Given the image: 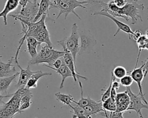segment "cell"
<instances>
[{"instance_id":"obj_10","label":"cell","mask_w":148,"mask_h":118,"mask_svg":"<svg viewBox=\"0 0 148 118\" xmlns=\"http://www.w3.org/2000/svg\"><path fill=\"white\" fill-rule=\"evenodd\" d=\"M92 15H94V16H97V15L103 16L107 17L109 18L110 19H111L117 26V31L114 34V35H113L114 36H116L120 31H123V32H125L126 34H128V38H129L130 39H131V36L133 34L134 31H132V30L131 29L130 26H128L127 24L119 21V20L116 19V17L112 16L111 15H110L109 13H108L106 12H105L104 10H101L100 11L95 12L92 14Z\"/></svg>"},{"instance_id":"obj_42","label":"cell","mask_w":148,"mask_h":118,"mask_svg":"<svg viewBox=\"0 0 148 118\" xmlns=\"http://www.w3.org/2000/svg\"><path fill=\"white\" fill-rule=\"evenodd\" d=\"M31 1H32V2H38V1H39V0H30Z\"/></svg>"},{"instance_id":"obj_19","label":"cell","mask_w":148,"mask_h":118,"mask_svg":"<svg viewBox=\"0 0 148 118\" xmlns=\"http://www.w3.org/2000/svg\"><path fill=\"white\" fill-rule=\"evenodd\" d=\"M34 38L40 43H45L47 45L53 46L50 40V36L46 25H45L35 35Z\"/></svg>"},{"instance_id":"obj_44","label":"cell","mask_w":148,"mask_h":118,"mask_svg":"<svg viewBox=\"0 0 148 118\" xmlns=\"http://www.w3.org/2000/svg\"><path fill=\"white\" fill-rule=\"evenodd\" d=\"M2 56H0V58H2Z\"/></svg>"},{"instance_id":"obj_11","label":"cell","mask_w":148,"mask_h":118,"mask_svg":"<svg viewBox=\"0 0 148 118\" xmlns=\"http://www.w3.org/2000/svg\"><path fill=\"white\" fill-rule=\"evenodd\" d=\"M83 108L89 118L99 116L104 117L105 110L103 109L102 102L101 101L97 102L92 99L91 102Z\"/></svg>"},{"instance_id":"obj_24","label":"cell","mask_w":148,"mask_h":118,"mask_svg":"<svg viewBox=\"0 0 148 118\" xmlns=\"http://www.w3.org/2000/svg\"><path fill=\"white\" fill-rule=\"evenodd\" d=\"M55 96L56 97V99L64 104V105L69 106L73 101V97L71 94H66L61 93H57L55 94Z\"/></svg>"},{"instance_id":"obj_29","label":"cell","mask_w":148,"mask_h":118,"mask_svg":"<svg viewBox=\"0 0 148 118\" xmlns=\"http://www.w3.org/2000/svg\"><path fill=\"white\" fill-rule=\"evenodd\" d=\"M123 113L124 112H108L106 110L105 112L104 117L106 118H124Z\"/></svg>"},{"instance_id":"obj_7","label":"cell","mask_w":148,"mask_h":118,"mask_svg":"<svg viewBox=\"0 0 148 118\" xmlns=\"http://www.w3.org/2000/svg\"><path fill=\"white\" fill-rule=\"evenodd\" d=\"M126 91L130 98L129 105L127 110H134L136 113V115L140 118H143L141 110L142 109H148V105L145 103L139 94H134L131 90L130 87H126Z\"/></svg>"},{"instance_id":"obj_34","label":"cell","mask_w":148,"mask_h":118,"mask_svg":"<svg viewBox=\"0 0 148 118\" xmlns=\"http://www.w3.org/2000/svg\"><path fill=\"white\" fill-rule=\"evenodd\" d=\"M32 104V102L31 101H28V102H24L23 104H20V106H19V111L21 113V112H23L25 109L29 108L31 106Z\"/></svg>"},{"instance_id":"obj_8","label":"cell","mask_w":148,"mask_h":118,"mask_svg":"<svg viewBox=\"0 0 148 118\" xmlns=\"http://www.w3.org/2000/svg\"><path fill=\"white\" fill-rule=\"evenodd\" d=\"M88 32L89 31L85 30H81L80 32L79 31L81 43L78 54L90 53L97 43L94 36L91 33H88Z\"/></svg>"},{"instance_id":"obj_39","label":"cell","mask_w":148,"mask_h":118,"mask_svg":"<svg viewBox=\"0 0 148 118\" xmlns=\"http://www.w3.org/2000/svg\"><path fill=\"white\" fill-rule=\"evenodd\" d=\"M12 96V94H7L6 95H2L0 92V106H2L5 102L3 101V99L5 98H10Z\"/></svg>"},{"instance_id":"obj_40","label":"cell","mask_w":148,"mask_h":118,"mask_svg":"<svg viewBox=\"0 0 148 118\" xmlns=\"http://www.w3.org/2000/svg\"><path fill=\"white\" fill-rule=\"evenodd\" d=\"M117 90L116 89H114V88H113L112 87V89H111V91H110V97L114 99H115V98H116V94H117Z\"/></svg>"},{"instance_id":"obj_27","label":"cell","mask_w":148,"mask_h":118,"mask_svg":"<svg viewBox=\"0 0 148 118\" xmlns=\"http://www.w3.org/2000/svg\"><path fill=\"white\" fill-rule=\"evenodd\" d=\"M112 73L113 76L117 79H120L127 75L128 72L127 69L122 66H117L112 70Z\"/></svg>"},{"instance_id":"obj_25","label":"cell","mask_w":148,"mask_h":118,"mask_svg":"<svg viewBox=\"0 0 148 118\" xmlns=\"http://www.w3.org/2000/svg\"><path fill=\"white\" fill-rule=\"evenodd\" d=\"M102 107L104 110L108 112H113L116 110V105L115 99L110 97L107 99L102 102Z\"/></svg>"},{"instance_id":"obj_18","label":"cell","mask_w":148,"mask_h":118,"mask_svg":"<svg viewBox=\"0 0 148 118\" xmlns=\"http://www.w3.org/2000/svg\"><path fill=\"white\" fill-rule=\"evenodd\" d=\"M44 65L50 68V69L54 70L56 72V73H58L60 75H61L62 76V80H61V82L60 86V89H61L62 88L64 87V84L65 82V80L66 78H68V77H72L73 78V75H72L71 71L68 68V67L66 65L65 62H64V64L60 68H58L57 69H55L53 67L49 66L47 65Z\"/></svg>"},{"instance_id":"obj_31","label":"cell","mask_w":148,"mask_h":118,"mask_svg":"<svg viewBox=\"0 0 148 118\" xmlns=\"http://www.w3.org/2000/svg\"><path fill=\"white\" fill-rule=\"evenodd\" d=\"M25 40L27 41V43L29 44L31 46L37 48L38 46L40 45L41 43H39L34 37L32 36H28L25 38Z\"/></svg>"},{"instance_id":"obj_4","label":"cell","mask_w":148,"mask_h":118,"mask_svg":"<svg viewBox=\"0 0 148 118\" xmlns=\"http://www.w3.org/2000/svg\"><path fill=\"white\" fill-rule=\"evenodd\" d=\"M79 28L76 23H74L72 27L71 35L68 38H64L61 41L64 44L67 50L71 53L73 61L76 63V58L80 50Z\"/></svg>"},{"instance_id":"obj_21","label":"cell","mask_w":148,"mask_h":118,"mask_svg":"<svg viewBox=\"0 0 148 118\" xmlns=\"http://www.w3.org/2000/svg\"><path fill=\"white\" fill-rule=\"evenodd\" d=\"M50 0H41L40 3H39V8L37 14L34 18L33 22H36L41 17L43 14H48V12L50 6Z\"/></svg>"},{"instance_id":"obj_5","label":"cell","mask_w":148,"mask_h":118,"mask_svg":"<svg viewBox=\"0 0 148 118\" xmlns=\"http://www.w3.org/2000/svg\"><path fill=\"white\" fill-rule=\"evenodd\" d=\"M20 99L15 93H12L10 99L0 106V118H13L16 115L20 113Z\"/></svg>"},{"instance_id":"obj_43","label":"cell","mask_w":148,"mask_h":118,"mask_svg":"<svg viewBox=\"0 0 148 118\" xmlns=\"http://www.w3.org/2000/svg\"><path fill=\"white\" fill-rule=\"evenodd\" d=\"M132 2H138L140 0H131Z\"/></svg>"},{"instance_id":"obj_28","label":"cell","mask_w":148,"mask_h":118,"mask_svg":"<svg viewBox=\"0 0 148 118\" xmlns=\"http://www.w3.org/2000/svg\"><path fill=\"white\" fill-rule=\"evenodd\" d=\"M133 80L130 75H126L120 79V84L124 87H130L132 84Z\"/></svg>"},{"instance_id":"obj_15","label":"cell","mask_w":148,"mask_h":118,"mask_svg":"<svg viewBox=\"0 0 148 118\" xmlns=\"http://www.w3.org/2000/svg\"><path fill=\"white\" fill-rule=\"evenodd\" d=\"M19 1L20 0H7L6 1L4 8L0 12V17L3 19V24L5 25L8 24L7 16L17 8L19 5Z\"/></svg>"},{"instance_id":"obj_20","label":"cell","mask_w":148,"mask_h":118,"mask_svg":"<svg viewBox=\"0 0 148 118\" xmlns=\"http://www.w3.org/2000/svg\"><path fill=\"white\" fill-rule=\"evenodd\" d=\"M136 43L138 47V54L137 56L136 62L135 64V67H137L138 61L139 59L140 55L141 54L142 50H148V36H147V31H146L145 34H143L139 39L136 40Z\"/></svg>"},{"instance_id":"obj_38","label":"cell","mask_w":148,"mask_h":118,"mask_svg":"<svg viewBox=\"0 0 148 118\" xmlns=\"http://www.w3.org/2000/svg\"><path fill=\"white\" fill-rule=\"evenodd\" d=\"M32 97H33V95H32V94L27 95H25V96L21 97V99H20V104H23V103L26 102L31 101V98H32Z\"/></svg>"},{"instance_id":"obj_13","label":"cell","mask_w":148,"mask_h":118,"mask_svg":"<svg viewBox=\"0 0 148 118\" xmlns=\"http://www.w3.org/2000/svg\"><path fill=\"white\" fill-rule=\"evenodd\" d=\"M116 110L117 112H125L129 105L130 98L127 91L118 93L115 98Z\"/></svg>"},{"instance_id":"obj_23","label":"cell","mask_w":148,"mask_h":118,"mask_svg":"<svg viewBox=\"0 0 148 118\" xmlns=\"http://www.w3.org/2000/svg\"><path fill=\"white\" fill-rule=\"evenodd\" d=\"M78 80H79V86L81 91V97H80V99L79 100V101H76L74 99H73L72 102L75 103V104L79 106L84 108V106L88 105L91 102L92 99H91L90 97H83V86L82 84V82H80V79H78Z\"/></svg>"},{"instance_id":"obj_6","label":"cell","mask_w":148,"mask_h":118,"mask_svg":"<svg viewBox=\"0 0 148 118\" xmlns=\"http://www.w3.org/2000/svg\"><path fill=\"white\" fill-rule=\"evenodd\" d=\"M38 8V2L35 3L29 0L26 5L24 8H21L19 13L10 14V16L14 18L16 20H25L33 22L37 14Z\"/></svg>"},{"instance_id":"obj_26","label":"cell","mask_w":148,"mask_h":118,"mask_svg":"<svg viewBox=\"0 0 148 118\" xmlns=\"http://www.w3.org/2000/svg\"><path fill=\"white\" fill-rule=\"evenodd\" d=\"M69 107L71 108L73 111V113L72 115V118H77L78 117L82 116H86L88 117L85 110L83 108L78 106L76 104L75 106H72L71 104L69 105Z\"/></svg>"},{"instance_id":"obj_22","label":"cell","mask_w":148,"mask_h":118,"mask_svg":"<svg viewBox=\"0 0 148 118\" xmlns=\"http://www.w3.org/2000/svg\"><path fill=\"white\" fill-rule=\"evenodd\" d=\"M18 75L19 72H16L10 76L0 78V92L6 93L10 84Z\"/></svg>"},{"instance_id":"obj_14","label":"cell","mask_w":148,"mask_h":118,"mask_svg":"<svg viewBox=\"0 0 148 118\" xmlns=\"http://www.w3.org/2000/svg\"><path fill=\"white\" fill-rule=\"evenodd\" d=\"M52 73L51 72H43L41 71H34L33 73L31 75L28 80L25 87L28 89H36L38 87V80L43 76H51Z\"/></svg>"},{"instance_id":"obj_30","label":"cell","mask_w":148,"mask_h":118,"mask_svg":"<svg viewBox=\"0 0 148 118\" xmlns=\"http://www.w3.org/2000/svg\"><path fill=\"white\" fill-rule=\"evenodd\" d=\"M112 80H113V74L111 72V79H110V82L109 84V87H108V89L105 91V92L102 94V97H101V102H103L104 101H105L106 99H107L108 98L110 97V91H111V89H112Z\"/></svg>"},{"instance_id":"obj_12","label":"cell","mask_w":148,"mask_h":118,"mask_svg":"<svg viewBox=\"0 0 148 118\" xmlns=\"http://www.w3.org/2000/svg\"><path fill=\"white\" fill-rule=\"evenodd\" d=\"M142 67H143V64L142 65L139 67H135L134 69L130 72V76H131L133 81L135 82L136 84H138V89H139V94L141 97L142 99L144 101L145 103L147 104V102L145 97V94L143 92V89H142V82L143 80H144V74L142 71Z\"/></svg>"},{"instance_id":"obj_1","label":"cell","mask_w":148,"mask_h":118,"mask_svg":"<svg viewBox=\"0 0 148 118\" xmlns=\"http://www.w3.org/2000/svg\"><path fill=\"white\" fill-rule=\"evenodd\" d=\"M101 7L102 8V10L106 12L113 17H121L127 21H129L130 18L131 19V24H135L139 19L142 21L139 12L145 8L143 4H139L134 2H128L124 6L120 8L115 5L113 0H111L108 3L103 2Z\"/></svg>"},{"instance_id":"obj_17","label":"cell","mask_w":148,"mask_h":118,"mask_svg":"<svg viewBox=\"0 0 148 118\" xmlns=\"http://www.w3.org/2000/svg\"><path fill=\"white\" fill-rule=\"evenodd\" d=\"M13 59L14 57H12L6 63L0 61V78L10 76L16 73L15 67L12 65Z\"/></svg>"},{"instance_id":"obj_2","label":"cell","mask_w":148,"mask_h":118,"mask_svg":"<svg viewBox=\"0 0 148 118\" xmlns=\"http://www.w3.org/2000/svg\"><path fill=\"white\" fill-rule=\"evenodd\" d=\"M64 55V51H58L53 48V46L45 45L42 47L40 51L36 56L29 60V64L32 65L43 64L52 66L53 62L58 58Z\"/></svg>"},{"instance_id":"obj_16","label":"cell","mask_w":148,"mask_h":118,"mask_svg":"<svg viewBox=\"0 0 148 118\" xmlns=\"http://www.w3.org/2000/svg\"><path fill=\"white\" fill-rule=\"evenodd\" d=\"M17 66L20 70V72H19V78L18 82L17 83L16 87H24L25 84L29 79L31 75L33 73L34 71H32L30 69L29 65H28L26 69H23L21 66L19 65L18 62L16 63Z\"/></svg>"},{"instance_id":"obj_37","label":"cell","mask_w":148,"mask_h":118,"mask_svg":"<svg viewBox=\"0 0 148 118\" xmlns=\"http://www.w3.org/2000/svg\"><path fill=\"white\" fill-rule=\"evenodd\" d=\"M143 35V33L140 30H136L133 32V34L131 36V38H133L134 40H136L138 39H139L142 35Z\"/></svg>"},{"instance_id":"obj_35","label":"cell","mask_w":148,"mask_h":118,"mask_svg":"<svg viewBox=\"0 0 148 118\" xmlns=\"http://www.w3.org/2000/svg\"><path fill=\"white\" fill-rule=\"evenodd\" d=\"M113 1L115 5L117 7L120 8H123L128 3L127 0H113Z\"/></svg>"},{"instance_id":"obj_36","label":"cell","mask_w":148,"mask_h":118,"mask_svg":"<svg viewBox=\"0 0 148 118\" xmlns=\"http://www.w3.org/2000/svg\"><path fill=\"white\" fill-rule=\"evenodd\" d=\"M87 2V4H91L92 5H98L101 6L103 2L101 0H83Z\"/></svg>"},{"instance_id":"obj_9","label":"cell","mask_w":148,"mask_h":118,"mask_svg":"<svg viewBox=\"0 0 148 118\" xmlns=\"http://www.w3.org/2000/svg\"><path fill=\"white\" fill-rule=\"evenodd\" d=\"M57 43L59 45L61 46L63 48V51H64V55L62 56V58H63L65 64H66V65L68 67V68L71 71V72L73 75V78L74 81L76 82L77 81V79H79L80 78H82V79H83L87 80L88 79L86 77L80 75V73L76 71V63H75V62L73 61V58L72 57L71 53L67 50V49L66 48L64 44L61 40L57 41Z\"/></svg>"},{"instance_id":"obj_32","label":"cell","mask_w":148,"mask_h":118,"mask_svg":"<svg viewBox=\"0 0 148 118\" xmlns=\"http://www.w3.org/2000/svg\"><path fill=\"white\" fill-rule=\"evenodd\" d=\"M27 49H28V51L29 54V55L31 56V58L34 57L35 56H36V55L37 54L38 52H37V50L36 48L31 46L29 44H28V43H27Z\"/></svg>"},{"instance_id":"obj_33","label":"cell","mask_w":148,"mask_h":118,"mask_svg":"<svg viewBox=\"0 0 148 118\" xmlns=\"http://www.w3.org/2000/svg\"><path fill=\"white\" fill-rule=\"evenodd\" d=\"M64 60H63V58L62 57H60L58 59H57L53 64L52 66H53L54 68L55 69H57L58 68H60L63 64H64Z\"/></svg>"},{"instance_id":"obj_3","label":"cell","mask_w":148,"mask_h":118,"mask_svg":"<svg viewBox=\"0 0 148 118\" xmlns=\"http://www.w3.org/2000/svg\"><path fill=\"white\" fill-rule=\"evenodd\" d=\"M51 3L49 10L52 8H56L60 10V12L56 18L57 20L62 14H65V19L69 13L74 14L79 20H81L80 16L75 12V9L77 8L86 9L84 5L87 4L85 1H80L79 0H50Z\"/></svg>"},{"instance_id":"obj_41","label":"cell","mask_w":148,"mask_h":118,"mask_svg":"<svg viewBox=\"0 0 148 118\" xmlns=\"http://www.w3.org/2000/svg\"><path fill=\"white\" fill-rule=\"evenodd\" d=\"M77 118H89V117H87V116H82L78 117Z\"/></svg>"}]
</instances>
